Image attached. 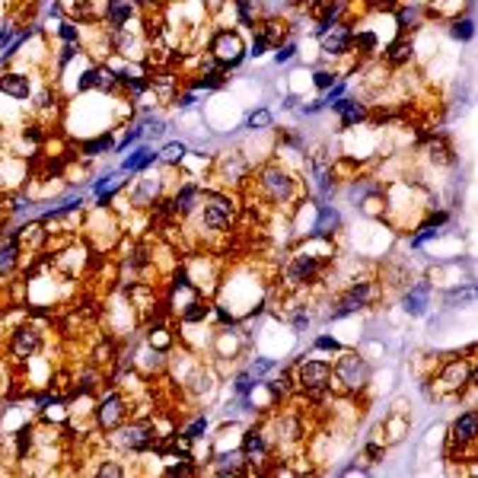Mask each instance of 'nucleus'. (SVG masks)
Wrapping results in <instances>:
<instances>
[{"instance_id":"obj_1","label":"nucleus","mask_w":478,"mask_h":478,"mask_svg":"<svg viewBox=\"0 0 478 478\" xmlns=\"http://www.w3.org/2000/svg\"><path fill=\"white\" fill-rule=\"evenodd\" d=\"M370 376H373V367H370V360L360 354V351H338L335 363H331V380L341 382L344 392H360V389H367Z\"/></svg>"},{"instance_id":"obj_2","label":"nucleus","mask_w":478,"mask_h":478,"mask_svg":"<svg viewBox=\"0 0 478 478\" xmlns=\"http://www.w3.org/2000/svg\"><path fill=\"white\" fill-rule=\"evenodd\" d=\"M290 382L306 395L325 392V389L335 386V380H331V360H322V357H306V360L297 363Z\"/></svg>"},{"instance_id":"obj_3","label":"nucleus","mask_w":478,"mask_h":478,"mask_svg":"<svg viewBox=\"0 0 478 478\" xmlns=\"http://www.w3.org/2000/svg\"><path fill=\"white\" fill-rule=\"evenodd\" d=\"M478 440V411L475 408H465V411L456 414V421L450 424V437H446V459H456L459 462H469L462 459L465 450H475Z\"/></svg>"},{"instance_id":"obj_4","label":"nucleus","mask_w":478,"mask_h":478,"mask_svg":"<svg viewBox=\"0 0 478 478\" xmlns=\"http://www.w3.org/2000/svg\"><path fill=\"white\" fill-rule=\"evenodd\" d=\"M325 265H329V258L303 249V252L290 255V261L284 265V284L287 287H309L312 280H319L325 274Z\"/></svg>"},{"instance_id":"obj_5","label":"nucleus","mask_w":478,"mask_h":478,"mask_svg":"<svg viewBox=\"0 0 478 478\" xmlns=\"http://www.w3.org/2000/svg\"><path fill=\"white\" fill-rule=\"evenodd\" d=\"M376 297H380V287H376L373 280H351V284L335 297V309H331L329 316L344 319V316H354V312H363Z\"/></svg>"},{"instance_id":"obj_6","label":"nucleus","mask_w":478,"mask_h":478,"mask_svg":"<svg viewBox=\"0 0 478 478\" xmlns=\"http://www.w3.org/2000/svg\"><path fill=\"white\" fill-rule=\"evenodd\" d=\"M472 380H478L475 363L465 360V357H450V360H443V367H440L437 380H433V389H437L440 395H456L459 399V392H462Z\"/></svg>"},{"instance_id":"obj_7","label":"nucleus","mask_w":478,"mask_h":478,"mask_svg":"<svg viewBox=\"0 0 478 478\" xmlns=\"http://www.w3.org/2000/svg\"><path fill=\"white\" fill-rule=\"evenodd\" d=\"M258 191L271 204H287L297 195V178L284 169V166H265L258 172Z\"/></svg>"},{"instance_id":"obj_8","label":"nucleus","mask_w":478,"mask_h":478,"mask_svg":"<svg viewBox=\"0 0 478 478\" xmlns=\"http://www.w3.org/2000/svg\"><path fill=\"white\" fill-rule=\"evenodd\" d=\"M233 217H236V207L227 195H217V191L204 195V210H201L204 229H210V233H227V229L233 227Z\"/></svg>"},{"instance_id":"obj_9","label":"nucleus","mask_w":478,"mask_h":478,"mask_svg":"<svg viewBox=\"0 0 478 478\" xmlns=\"http://www.w3.org/2000/svg\"><path fill=\"white\" fill-rule=\"evenodd\" d=\"M112 443L118 446V450L147 453L159 443V433L153 424H118V433L112 437Z\"/></svg>"},{"instance_id":"obj_10","label":"nucleus","mask_w":478,"mask_h":478,"mask_svg":"<svg viewBox=\"0 0 478 478\" xmlns=\"http://www.w3.org/2000/svg\"><path fill=\"white\" fill-rule=\"evenodd\" d=\"M210 55L217 57V61L223 64V70H233L242 64V57H246V45H242L239 32H229V29H220L214 35V42H210Z\"/></svg>"},{"instance_id":"obj_11","label":"nucleus","mask_w":478,"mask_h":478,"mask_svg":"<svg viewBox=\"0 0 478 478\" xmlns=\"http://www.w3.org/2000/svg\"><path fill=\"white\" fill-rule=\"evenodd\" d=\"M351 38H354V29L344 23H335L331 29H325L322 35H319V45H322V55L325 57H344L351 48Z\"/></svg>"},{"instance_id":"obj_12","label":"nucleus","mask_w":478,"mask_h":478,"mask_svg":"<svg viewBox=\"0 0 478 478\" xmlns=\"http://www.w3.org/2000/svg\"><path fill=\"white\" fill-rule=\"evenodd\" d=\"M239 453H242V459H246L249 465L265 462L268 453H271V440H268V431H265V427H249L246 437H242Z\"/></svg>"},{"instance_id":"obj_13","label":"nucleus","mask_w":478,"mask_h":478,"mask_svg":"<svg viewBox=\"0 0 478 478\" xmlns=\"http://www.w3.org/2000/svg\"><path fill=\"white\" fill-rule=\"evenodd\" d=\"M127 408H125V399H121L118 392H108L102 395V402L96 405V424L102 427V431H115V427L125 421Z\"/></svg>"},{"instance_id":"obj_14","label":"nucleus","mask_w":478,"mask_h":478,"mask_svg":"<svg viewBox=\"0 0 478 478\" xmlns=\"http://www.w3.org/2000/svg\"><path fill=\"white\" fill-rule=\"evenodd\" d=\"M431 297H433V284L421 278L405 290V297H402V309H405L408 316H424L427 306H431Z\"/></svg>"},{"instance_id":"obj_15","label":"nucleus","mask_w":478,"mask_h":478,"mask_svg":"<svg viewBox=\"0 0 478 478\" xmlns=\"http://www.w3.org/2000/svg\"><path fill=\"white\" fill-rule=\"evenodd\" d=\"M38 348H42V331L32 329V325H19V329L10 335V354L16 357V360L32 357Z\"/></svg>"},{"instance_id":"obj_16","label":"nucleus","mask_w":478,"mask_h":478,"mask_svg":"<svg viewBox=\"0 0 478 478\" xmlns=\"http://www.w3.org/2000/svg\"><path fill=\"white\" fill-rule=\"evenodd\" d=\"M198 201H201V185H198V182H185L182 188L172 195L169 210H172L176 217H188L191 210L198 207Z\"/></svg>"},{"instance_id":"obj_17","label":"nucleus","mask_w":478,"mask_h":478,"mask_svg":"<svg viewBox=\"0 0 478 478\" xmlns=\"http://www.w3.org/2000/svg\"><path fill=\"white\" fill-rule=\"evenodd\" d=\"M338 229H341V214H338V207L319 204V217H316V223H312L309 236H325V239H331Z\"/></svg>"},{"instance_id":"obj_18","label":"nucleus","mask_w":478,"mask_h":478,"mask_svg":"<svg viewBox=\"0 0 478 478\" xmlns=\"http://www.w3.org/2000/svg\"><path fill=\"white\" fill-rule=\"evenodd\" d=\"M411 57H414V42L408 35L392 38V42L382 48V61H386L389 67H402V64H408Z\"/></svg>"},{"instance_id":"obj_19","label":"nucleus","mask_w":478,"mask_h":478,"mask_svg":"<svg viewBox=\"0 0 478 478\" xmlns=\"http://www.w3.org/2000/svg\"><path fill=\"white\" fill-rule=\"evenodd\" d=\"M331 108H335L338 118H341V127H357L363 118H367V106H363V102H357V99H351V96L338 99Z\"/></svg>"},{"instance_id":"obj_20","label":"nucleus","mask_w":478,"mask_h":478,"mask_svg":"<svg viewBox=\"0 0 478 478\" xmlns=\"http://www.w3.org/2000/svg\"><path fill=\"white\" fill-rule=\"evenodd\" d=\"M258 32L265 35V42L271 45V48H278L280 42H287V35H290V25H287L284 16H278V13H268L265 23L258 25Z\"/></svg>"},{"instance_id":"obj_21","label":"nucleus","mask_w":478,"mask_h":478,"mask_svg":"<svg viewBox=\"0 0 478 478\" xmlns=\"http://www.w3.org/2000/svg\"><path fill=\"white\" fill-rule=\"evenodd\" d=\"M0 93L10 96V99H29L32 93V83L25 74H16V70H10V74L0 76Z\"/></svg>"},{"instance_id":"obj_22","label":"nucleus","mask_w":478,"mask_h":478,"mask_svg":"<svg viewBox=\"0 0 478 478\" xmlns=\"http://www.w3.org/2000/svg\"><path fill=\"white\" fill-rule=\"evenodd\" d=\"M157 150L153 147H147V144H140L134 153H127L125 157V163H121V172H144L150 163H157Z\"/></svg>"},{"instance_id":"obj_23","label":"nucleus","mask_w":478,"mask_h":478,"mask_svg":"<svg viewBox=\"0 0 478 478\" xmlns=\"http://www.w3.org/2000/svg\"><path fill=\"white\" fill-rule=\"evenodd\" d=\"M134 16V4L131 0H106V19L115 29H125Z\"/></svg>"},{"instance_id":"obj_24","label":"nucleus","mask_w":478,"mask_h":478,"mask_svg":"<svg viewBox=\"0 0 478 478\" xmlns=\"http://www.w3.org/2000/svg\"><path fill=\"white\" fill-rule=\"evenodd\" d=\"M380 431H382V443H386V446H389V443H395V440L405 437V431H408V418H405L402 411H392L386 421H382Z\"/></svg>"},{"instance_id":"obj_25","label":"nucleus","mask_w":478,"mask_h":478,"mask_svg":"<svg viewBox=\"0 0 478 478\" xmlns=\"http://www.w3.org/2000/svg\"><path fill=\"white\" fill-rule=\"evenodd\" d=\"M16 261H19V239L4 236V242H0V274H10L16 268Z\"/></svg>"},{"instance_id":"obj_26","label":"nucleus","mask_w":478,"mask_h":478,"mask_svg":"<svg viewBox=\"0 0 478 478\" xmlns=\"http://www.w3.org/2000/svg\"><path fill=\"white\" fill-rule=\"evenodd\" d=\"M421 6L411 4V6H395V23H399V29H418L421 23Z\"/></svg>"},{"instance_id":"obj_27","label":"nucleus","mask_w":478,"mask_h":478,"mask_svg":"<svg viewBox=\"0 0 478 478\" xmlns=\"http://www.w3.org/2000/svg\"><path fill=\"white\" fill-rule=\"evenodd\" d=\"M242 465H246L242 453H229V456H220V459H217V475H239Z\"/></svg>"},{"instance_id":"obj_28","label":"nucleus","mask_w":478,"mask_h":478,"mask_svg":"<svg viewBox=\"0 0 478 478\" xmlns=\"http://www.w3.org/2000/svg\"><path fill=\"white\" fill-rule=\"evenodd\" d=\"M185 153H188V147L182 144V140H169V144L163 147V150L157 153L159 159H163V163H169V166H176V163H182L185 159Z\"/></svg>"},{"instance_id":"obj_29","label":"nucleus","mask_w":478,"mask_h":478,"mask_svg":"<svg viewBox=\"0 0 478 478\" xmlns=\"http://www.w3.org/2000/svg\"><path fill=\"white\" fill-rule=\"evenodd\" d=\"M450 35L456 38V42H469L472 35H475V23H472V16H462V19H453V25H450Z\"/></svg>"},{"instance_id":"obj_30","label":"nucleus","mask_w":478,"mask_h":478,"mask_svg":"<svg viewBox=\"0 0 478 478\" xmlns=\"http://www.w3.org/2000/svg\"><path fill=\"white\" fill-rule=\"evenodd\" d=\"M376 35L373 32H360V29H354V38H351V48H357L360 55H373L376 51Z\"/></svg>"},{"instance_id":"obj_31","label":"nucleus","mask_w":478,"mask_h":478,"mask_svg":"<svg viewBox=\"0 0 478 478\" xmlns=\"http://www.w3.org/2000/svg\"><path fill=\"white\" fill-rule=\"evenodd\" d=\"M112 150V137L108 134H102V137H93L83 144V157H102V153Z\"/></svg>"},{"instance_id":"obj_32","label":"nucleus","mask_w":478,"mask_h":478,"mask_svg":"<svg viewBox=\"0 0 478 478\" xmlns=\"http://www.w3.org/2000/svg\"><path fill=\"white\" fill-rule=\"evenodd\" d=\"M344 96H348V83H344V80H338L335 86H329V89L322 93V106H325V108H331L338 99H344Z\"/></svg>"},{"instance_id":"obj_33","label":"nucleus","mask_w":478,"mask_h":478,"mask_svg":"<svg viewBox=\"0 0 478 478\" xmlns=\"http://www.w3.org/2000/svg\"><path fill=\"white\" fill-rule=\"evenodd\" d=\"M32 450V427H23L16 431V459H25Z\"/></svg>"},{"instance_id":"obj_34","label":"nucleus","mask_w":478,"mask_h":478,"mask_svg":"<svg viewBox=\"0 0 478 478\" xmlns=\"http://www.w3.org/2000/svg\"><path fill=\"white\" fill-rule=\"evenodd\" d=\"M246 127H255V131L271 127V112H268V108H255V112L246 118Z\"/></svg>"},{"instance_id":"obj_35","label":"nucleus","mask_w":478,"mask_h":478,"mask_svg":"<svg viewBox=\"0 0 478 478\" xmlns=\"http://www.w3.org/2000/svg\"><path fill=\"white\" fill-rule=\"evenodd\" d=\"M312 83H316V89H322V93H325L329 86H335V83H338V74H335V70L319 67L316 74H312Z\"/></svg>"},{"instance_id":"obj_36","label":"nucleus","mask_w":478,"mask_h":478,"mask_svg":"<svg viewBox=\"0 0 478 478\" xmlns=\"http://www.w3.org/2000/svg\"><path fill=\"white\" fill-rule=\"evenodd\" d=\"M274 367H278V363H274L271 357H255V360L249 363V373H252L255 380H261V376H265V373H271Z\"/></svg>"},{"instance_id":"obj_37","label":"nucleus","mask_w":478,"mask_h":478,"mask_svg":"<svg viewBox=\"0 0 478 478\" xmlns=\"http://www.w3.org/2000/svg\"><path fill=\"white\" fill-rule=\"evenodd\" d=\"M236 13H239L242 25H255V4L252 0H236Z\"/></svg>"},{"instance_id":"obj_38","label":"nucleus","mask_w":478,"mask_h":478,"mask_svg":"<svg viewBox=\"0 0 478 478\" xmlns=\"http://www.w3.org/2000/svg\"><path fill=\"white\" fill-rule=\"evenodd\" d=\"M182 433H185V437H188V440H201L204 433H207V418H204V414H201V418H195L188 427H185Z\"/></svg>"},{"instance_id":"obj_39","label":"nucleus","mask_w":478,"mask_h":478,"mask_svg":"<svg viewBox=\"0 0 478 478\" xmlns=\"http://www.w3.org/2000/svg\"><path fill=\"white\" fill-rule=\"evenodd\" d=\"M312 348H316V351H329V354H338V351H341V341H338L335 335H319L316 341H312Z\"/></svg>"},{"instance_id":"obj_40","label":"nucleus","mask_w":478,"mask_h":478,"mask_svg":"<svg viewBox=\"0 0 478 478\" xmlns=\"http://www.w3.org/2000/svg\"><path fill=\"white\" fill-rule=\"evenodd\" d=\"M57 35H61L67 45H76V42H80V29H76V25L70 23V19H64V23L57 25Z\"/></svg>"},{"instance_id":"obj_41","label":"nucleus","mask_w":478,"mask_h":478,"mask_svg":"<svg viewBox=\"0 0 478 478\" xmlns=\"http://www.w3.org/2000/svg\"><path fill=\"white\" fill-rule=\"evenodd\" d=\"M293 55H297V45H293V42H280L278 48H274V61H278V64H287Z\"/></svg>"},{"instance_id":"obj_42","label":"nucleus","mask_w":478,"mask_h":478,"mask_svg":"<svg viewBox=\"0 0 478 478\" xmlns=\"http://www.w3.org/2000/svg\"><path fill=\"white\" fill-rule=\"evenodd\" d=\"M268 48H271V45H268V42H265V35L258 32V35L252 38V45H249V55H252V57H261Z\"/></svg>"},{"instance_id":"obj_43","label":"nucleus","mask_w":478,"mask_h":478,"mask_svg":"<svg viewBox=\"0 0 478 478\" xmlns=\"http://www.w3.org/2000/svg\"><path fill=\"white\" fill-rule=\"evenodd\" d=\"M13 42V23H4L0 25V51H6Z\"/></svg>"},{"instance_id":"obj_44","label":"nucleus","mask_w":478,"mask_h":478,"mask_svg":"<svg viewBox=\"0 0 478 478\" xmlns=\"http://www.w3.org/2000/svg\"><path fill=\"white\" fill-rule=\"evenodd\" d=\"M363 4H367L370 10H395L399 0H363Z\"/></svg>"},{"instance_id":"obj_45","label":"nucleus","mask_w":478,"mask_h":478,"mask_svg":"<svg viewBox=\"0 0 478 478\" xmlns=\"http://www.w3.org/2000/svg\"><path fill=\"white\" fill-rule=\"evenodd\" d=\"M99 475H125V469H121V465H115V462H102L99 465Z\"/></svg>"},{"instance_id":"obj_46","label":"nucleus","mask_w":478,"mask_h":478,"mask_svg":"<svg viewBox=\"0 0 478 478\" xmlns=\"http://www.w3.org/2000/svg\"><path fill=\"white\" fill-rule=\"evenodd\" d=\"M293 6H300V10H316L319 4H322V0H290Z\"/></svg>"},{"instance_id":"obj_47","label":"nucleus","mask_w":478,"mask_h":478,"mask_svg":"<svg viewBox=\"0 0 478 478\" xmlns=\"http://www.w3.org/2000/svg\"><path fill=\"white\" fill-rule=\"evenodd\" d=\"M178 106H182V108L195 106V93H185V96H182V99H178Z\"/></svg>"},{"instance_id":"obj_48","label":"nucleus","mask_w":478,"mask_h":478,"mask_svg":"<svg viewBox=\"0 0 478 478\" xmlns=\"http://www.w3.org/2000/svg\"><path fill=\"white\" fill-rule=\"evenodd\" d=\"M252 4H258V0H252Z\"/></svg>"},{"instance_id":"obj_49","label":"nucleus","mask_w":478,"mask_h":478,"mask_svg":"<svg viewBox=\"0 0 478 478\" xmlns=\"http://www.w3.org/2000/svg\"><path fill=\"white\" fill-rule=\"evenodd\" d=\"M0 217H4V210H0Z\"/></svg>"}]
</instances>
